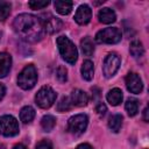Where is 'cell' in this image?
Wrapping results in <instances>:
<instances>
[{
  "instance_id": "1",
  "label": "cell",
  "mask_w": 149,
  "mask_h": 149,
  "mask_svg": "<svg viewBox=\"0 0 149 149\" xmlns=\"http://www.w3.org/2000/svg\"><path fill=\"white\" fill-rule=\"evenodd\" d=\"M13 27L16 35L21 40L30 43H35L40 41L44 33L41 20L31 14L17 15L14 20Z\"/></svg>"
},
{
  "instance_id": "2",
  "label": "cell",
  "mask_w": 149,
  "mask_h": 149,
  "mask_svg": "<svg viewBox=\"0 0 149 149\" xmlns=\"http://www.w3.org/2000/svg\"><path fill=\"white\" fill-rule=\"evenodd\" d=\"M56 43L63 59H65L69 64H74L78 58V51L72 41L66 36H59L57 37Z\"/></svg>"
},
{
  "instance_id": "3",
  "label": "cell",
  "mask_w": 149,
  "mask_h": 149,
  "mask_svg": "<svg viewBox=\"0 0 149 149\" xmlns=\"http://www.w3.org/2000/svg\"><path fill=\"white\" fill-rule=\"evenodd\" d=\"M37 81V71L34 65L29 64L20 72L17 77V85L23 90H30Z\"/></svg>"
},
{
  "instance_id": "4",
  "label": "cell",
  "mask_w": 149,
  "mask_h": 149,
  "mask_svg": "<svg viewBox=\"0 0 149 149\" xmlns=\"http://www.w3.org/2000/svg\"><path fill=\"white\" fill-rule=\"evenodd\" d=\"M121 40V31L115 27H108L97 33L95 41L98 43L106 44H115Z\"/></svg>"
},
{
  "instance_id": "5",
  "label": "cell",
  "mask_w": 149,
  "mask_h": 149,
  "mask_svg": "<svg viewBox=\"0 0 149 149\" xmlns=\"http://www.w3.org/2000/svg\"><path fill=\"white\" fill-rule=\"evenodd\" d=\"M56 100V92L50 86H43L35 95V101L41 108H49Z\"/></svg>"
},
{
  "instance_id": "6",
  "label": "cell",
  "mask_w": 149,
  "mask_h": 149,
  "mask_svg": "<svg viewBox=\"0 0 149 149\" xmlns=\"http://www.w3.org/2000/svg\"><path fill=\"white\" fill-rule=\"evenodd\" d=\"M88 123V118L85 114H77L74 116H71L68 121V130L71 134L79 135L84 133Z\"/></svg>"
},
{
  "instance_id": "7",
  "label": "cell",
  "mask_w": 149,
  "mask_h": 149,
  "mask_svg": "<svg viewBox=\"0 0 149 149\" xmlns=\"http://www.w3.org/2000/svg\"><path fill=\"white\" fill-rule=\"evenodd\" d=\"M19 133V123L12 115L0 118V134L3 136H14Z\"/></svg>"
},
{
  "instance_id": "8",
  "label": "cell",
  "mask_w": 149,
  "mask_h": 149,
  "mask_svg": "<svg viewBox=\"0 0 149 149\" xmlns=\"http://www.w3.org/2000/svg\"><path fill=\"white\" fill-rule=\"evenodd\" d=\"M120 63H121L120 57H119L116 54H114V52L108 54V55L106 56L105 61H104V64H102V72H104V76H105L106 78L113 77V76L116 73V71L119 70Z\"/></svg>"
},
{
  "instance_id": "9",
  "label": "cell",
  "mask_w": 149,
  "mask_h": 149,
  "mask_svg": "<svg viewBox=\"0 0 149 149\" xmlns=\"http://www.w3.org/2000/svg\"><path fill=\"white\" fill-rule=\"evenodd\" d=\"M42 17L43 19H41V22H42L44 31H47L49 34H54L62 28L63 23L58 17H56L51 14H44Z\"/></svg>"
},
{
  "instance_id": "10",
  "label": "cell",
  "mask_w": 149,
  "mask_h": 149,
  "mask_svg": "<svg viewBox=\"0 0 149 149\" xmlns=\"http://www.w3.org/2000/svg\"><path fill=\"white\" fill-rule=\"evenodd\" d=\"M126 86L128 88L129 92L132 93H140L143 90V84H142V79L140 78V76L137 73L130 72L127 74L126 77Z\"/></svg>"
},
{
  "instance_id": "11",
  "label": "cell",
  "mask_w": 149,
  "mask_h": 149,
  "mask_svg": "<svg viewBox=\"0 0 149 149\" xmlns=\"http://www.w3.org/2000/svg\"><path fill=\"white\" fill-rule=\"evenodd\" d=\"M92 16V10L87 5H80L74 14V20L78 24H86L90 22Z\"/></svg>"
},
{
  "instance_id": "12",
  "label": "cell",
  "mask_w": 149,
  "mask_h": 149,
  "mask_svg": "<svg viewBox=\"0 0 149 149\" xmlns=\"http://www.w3.org/2000/svg\"><path fill=\"white\" fill-rule=\"evenodd\" d=\"M70 100L72 102V105L74 106H78V107H83V106H86L87 105V101H88V98H87V94L81 91V90H73L71 95H70Z\"/></svg>"
},
{
  "instance_id": "13",
  "label": "cell",
  "mask_w": 149,
  "mask_h": 149,
  "mask_svg": "<svg viewBox=\"0 0 149 149\" xmlns=\"http://www.w3.org/2000/svg\"><path fill=\"white\" fill-rule=\"evenodd\" d=\"M12 66V57L7 52L0 54V78L6 77Z\"/></svg>"
},
{
  "instance_id": "14",
  "label": "cell",
  "mask_w": 149,
  "mask_h": 149,
  "mask_svg": "<svg viewBox=\"0 0 149 149\" xmlns=\"http://www.w3.org/2000/svg\"><path fill=\"white\" fill-rule=\"evenodd\" d=\"M98 19L101 23H106V24H109V23H113L115 20H116V15L114 13L113 9L111 8H102L99 10L98 13Z\"/></svg>"
},
{
  "instance_id": "15",
  "label": "cell",
  "mask_w": 149,
  "mask_h": 149,
  "mask_svg": "<svg viewBox=\"0 0 149 149\" xmlns=\"http://www.w3.org/2000/svg\"><path fill=\"white\" fill-rule=\"evenodd\" d=\"M106 99L112 106H118L122 101V91L118 87L112 88V90L108 91V93L106 95Z\"/></svg>"
},
{
  "instance_id": "16",
  "label": "cell",
  "mask_w": 149,
  "mask_h": 149,
  "mask_svg": "<svg viewBox=\"0 0 149 149\" xmlns=\"http://www.w3.org/2000/svg\"><path fill=\"white\" fill-rule=\"evenodd\" d=\"M54 6H55V9H56L59 14H62V15H66V14H69V13L71 12L73 3H72V1L57 0V1L54 2Z\"/></svg>"
},
{
  "instance_id": "17",
  "label": "cell",
  "mask_w": 149,
  "mask_h": 149,
  "mask_svg": "<svg viewBox=\"0 0 149 149\" xmlns=\"http://www.w3.org/2000/svg\"><path fill=\"white\" fill-rule=\"evenodd\" d=\"M81 76L85 80H91L93 78V74H94V66H93V63L91 61H85L81 65Z\"/></svg>"
},
{
  "instance_id": "18",
  "label": "cell",
  "mask_w": 149,
  "mask_h": 149,
  "mask_svg": "<svg viewBox=\"0 0 149 149\" xmlns=\"http://www.w3.org/2000/svg\"><path fill=\"white\" fill-rule=\"evenodd\" d=\"M35 118V109L31 106H24L20 112V120L23 123H29Z\"/></svg>"
},
{
  "instance_id": "19",
  "label": "cell",
  "mask_w": 149,
  "mask_h": 149,
  "mask_svg": "<svg viewBox=\"0 0 149 149\" xmlns=\"http://www.w3.org/2000/svg\"><path fill=\"white\" fill-rule=\"evenodd\" d=\"M129 51L132 54V56L134 58H140L143 56L144 54V49H143V45L140 41L137 40H134L132 43H130V47H129Z\"/></svg>"
},
{
  "instance_id": "20",
  "label": "cell",
  "mask_w": 149,
  "mask_h": 149,
  "mask_svg": "<svg viewBox=\"0 0 149 149\" xmlns=\"http://www.w3.org/2000/svg\"><path fill=\"white\" fill-rule=\"evenodd\" d=\"M122 126V115L121 114H114L108 120V127L114 133H118L121 129Z\"/></svg>"
},
{
  "instance_id": "21",
  "label": "cell",
  "mask_w": 149,
  "mask_h": 149,
  "mask_svg": "<svg viewBox=\"0 0 149 149\" xmlns=\"http://www.w3.org/2000/svg\"><path fill=\"white\" fill-rule=\"evenodd\" d=\"M80 47H81V51L85 56H91L94 52V45H93L91 38L87 36L80 41Z\"/></svg>"
},
{
  "instance_id": "22",
  "label": "cell",
  "mask_w": 149,
  "mask_h": 149,
  "mask_svg": "<svg viewBox=\"0 0 149 149\" xmlns=\"http://www.w3.org/2000/svg\"><path fill=\"white\" fill-rule=\"evenodd\" d=\"M126 111L128 113L129 116H134L137 114V111H139V101L134 98H129L127 101H126Z\"/></svg>"
},
{
  "instance_id": "23",
  "label": "cell",
  "mask_w": 149,
  "mask_h": 149,
  "mask_svg": "<svg viewBox=\"0 0 149 149\" xmlns=\"http://www.w3.org/2000/svg\"><path fill=\"white\" fill-rule=\"evenodd\" d=\"M41 126L45 132H50L56 126V119L52 115H44L41 120Z\"/></svg>"
},
{
  "instance_id": "24",
  "label": "cell",
  "mask_w": 149,
  "mask_h": 149,
  "mask_svg": "<svg viewBox=\"0 0 149 149\" xmlns=\"http://www.w3.org/2000/svg\"><path fill=\"white\" fill-rule=\"evenodd\" d=\"M71 107H72V102L70 100V97H63L57 105V109L59 112H66L71 109Z\"/></svg>"
},
{
  "instance_id": "25",
  "label": "cell",
  "mask_w": 149,
  "mask_h": 149,
  "mask_svg": "<svg viewBox=\"0 0 149 149\" xmlns=\"http://www.w3.org/2000/svg\"><path fill=\"white\" fill-rule=\"evenodd\" d=\"M10 13V3L9 2H0V21H5Z\"/></svg>"
},
{
  "instance_id": "26",
  "label": "cell",
  "mask_w": 149,
  "mask_h": 149,
  "mask_svg": "<svg viewBox=\"0 0 149 149\" xmlns=\"http://www.w3.org/2000/svg\"><path fill=\"white\" fill-rule=\"evenodd\" d=\"M50 3V1H37V0H31L28 2V6L31 8V9H42L44 7H47L48 5Z\"/></svg>"
},
{
  "instance_id": "27",
  "label": "cell",
  "mask_w": 149,
  "mask_h": 149,
  "mask_svg": "<svg viewBox=\"0 0 149 149\" xmlns=\"http://www.w3.org/2000/svg\"><path fill=\"white\" fill-rule=\"evenodd\" d=\"M56 77H57V79L61 83L66 81V79H68V71H66V69L64 66H59L57 69V71H56Z\"/></svg>"
},
{
  "instance_id": "28",
  "label": "cell",
  "mask_w": 149,
  "mask_h": 149,
  "mask_svg": "<svg viewBox=\"0 0 149 149\" xmlns=\"http://www.w3.org/2000/svg\"><path fill=\"white\" fill-rule=\"evenodd\" d=\"M35 149H52V144L48 140H42L36 144Z\"/></svg>"
},
{
  "instance_id": "29",
  "label": "cell",
  "mask_w": 149,
  "mask_h": 149,
  "mask_svg": "<svg viewBox=\"0 0 149 149\" xmlns=\"http://www.w3.org/2000/svg\"><path fill=\"white\" fill-rule=\"evenodd\" d=\"M95 112H97L100 116H104V115L106 114V112H107V107H106V105L102 104V102L98 104L97 107H95Z\"/></svg>"
},
{
  "instance_id": "30",
  "label": "cell",
  "mask_w": 149,
  "mask_h": 149,
  "mask_svg": "<svg viewBox=\"0 0 149 149\" xmlns=\"http://www.w3.org/2000/svg\"><path fill=\"white\" fill-rule=\"evenodd\" d=\"M76 149H93L90 144H87V143H83V144H79Z\"/></svg>"
},
{
  "instance_id": "31",
  "label": "cell",
  "mask_w": 149,
  "mask_h": 149,
  "mask_svg": "<svg viewBox=\"0 0 149 149\" xmlns=\"http://www.w3.org/2000/svg\"><path fill=\"white\" fill-rule=\"evenodd\" d=\"M5 93H6V90H5V86L2 85V84H0V100L3 98V95H5Z\"/></svg>"
},
{
  "instance_id": "32",
  "label": "cell",
  "mask_w": 149,
  "mask_h": 149,
  "mask_svg": "<svg viewBox=\"0 0 149 149\" xmlns=\"http://www.w3.org/2000/svg\"><path fill=\"white\" fill-rule=\"evenodd\" d=\"M143 120L147 122L149 119H148V107H146L144 108V111H143Z\"/></svg>"
},
{
  "instance_id": "33",
  "label": "cell",
  "mask_w": 149,
  "mask_h": 149,
  "mask_svg": "<svg viewBox=\"0 0 149 149\" xmlns=\"http://www.w3.org/2000/svg\"><path fill=\"white\" fill-rule=\"evenodd\" d=\"M13 149H27V148H26L23 144H16V146H15Z\"/></svg>"
},
{
  "instance_id": "34",
  "label": "cell",
  "mask_w": 149,
  "mask_h": 149,
  "mask_svg": "<svg viewBox=\"0 0 149 149\" xmlns=\"http://www.w3.org/2000/svg\"><path fill=\"white\" fill-rule=\"evenodd\" d=\"M0 36H1V33H0Z\"/></svg>"
},
{
  "instance_id": "35",
  "label": "cell",
  "mask_w": 149,
  "mask_h": 149,
  "mask_svg": "<svg viewBox=\"0 0 149 149\" xmlns=\"http://www.w3.org/2000/svg\"><path fill=\"white\" fill-rule=\"evenodd\" d=\"M0 149H2V148H0Z\"/></svg>"
}]
</instances>
